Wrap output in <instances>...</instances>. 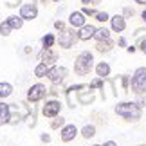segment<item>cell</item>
<instances>
[{"label": "cell", "mask_w": 146, "mask_h": 146, "mask_svg": "<svg viewBox=\"0 0 146 146\" xmlns=\"http://www.w3.org/2000/svg\"><path fill=\"white\" fill-rule=\"evenodd\" d=\"M125 15L126 16H133V9L132 7H125Z\"/></svg>", "instance_id": "cell-36"}, {"label": "cell", "mask_w": 146, "mask_h": 146, "mask_svg": "<svg viewBox=\"0 0 146 146\" xmlns=\"http://www.w3.org/2000/svg\"><path fill=\"white\" fill-rule=\"evenodd\" d=\"M69 24L72 25V29H78V27H81L87 24L85 22V15L81 13V11H74V13H70V16H69Z\"/></svg>", "instance_id": "cell-15"}, {"label": "cell", "mask_w": 146, "mask_h": 146, "mask_svg": "<svg viewBox=\"0 0 146 146\" xmlns=\"http://www.w3.org/2000/svg\"><path fill=\"white\" fill-rule=\"evenodd\" d=\"M135 103L139 105V108H144L146 106V94H143V96H137V101Z\"/></svg>", "instance_id": "cell-31"}, {"label": "cell", "mask_w": 146, "mask_h": 146, "mask_svg": "<svg viewBox=\"0 0 146 146\" xmlns=\"http://www.w3.org/2000/svg\"><path fill=\"white\" fill-rule=\"evenodd\" d=\"M40 141L42 143H50V133H45V132H43V133H40Z\"/></svg>", "instance_id": "cell-33"}, {"label": "cell", "mask_w": 146, "mask_h": 146, "mask_svg": "<svg viewBox=\"0 0 146 146\" xmlns=\"http://www.w3.org/2000/svg\"><path fill=\"white\" fill-rule=\"evenodd\" d=\"M114 45H115V42L112 40H105V42H98L96 43V50L98 52H110L112 49H114Z\"/></svg>", "instance_id": "cell-19"}, {"label": "cell", "mask_w": 146, "mask_h": 146, "mask_svg": "<svg viewBox=\"0 0 146 146\" xmlns=\"http://www.w3.org/2000/svg\"><path fill=\"white\" fill-rule=\"evenodd\" d=\"M54 27H56V29H58L60 33H61V31H65V24H63L61 20H56V22H54Z\"/></svg>", "instance_id": "cell-34"}, {"label": "cell", "mask_w": 146, "mask_h": 146, "mask_svg": "<svg viewBox=\"0 0 146 146\" xmlns=\"http://www.w3.org/2000/svg\"><path fill=\"white\" fill-rule=\"evenodd\" d=\"M61 92H65L61 85H52V87L49 88V96H50V98H56V99H58V96H60Z\"/></svg>", "instance_id": "cell-27"}, {"label": "cell", "mask_w": 146, "mask_h": 146, "mask_svg": "<svg viewBox=\"0 0 146 146\" xmlns=\"http://www.w3.org/2000/svg\"><path fill=\"white\" fill-rule=\"evenodd\" d=\"M11 121V105L5 101H0V126L9 125Z\"/></svg>", "instance_id": "cell-14"}, {"label": "cell", "mask_w": 146, "mask_h": 146, "mask_svg": "<svg viewBox=\"0 0 146 146\" xmlns=\"http://www.w3.org/2000/svg\"><path fill=\"white\" fill-rule=\"evenodd\" d=\"M11 31H13V29H11V25L7 24V20L0 24V36H9Z\"/></svg>", "instance_id": "cell-28"}, {"label": "cell", "mask_w": 146, "mask_h": 146, "mask_svg": "<svg viewBox=\"0 0 146 146\" xmlns=\"http://www.w3.org/2000/svg\"><path fill=\"white\" fill-rule=\"evenodd\" d=\"M92 69H94V54L88 52V50H81L74 60V74L87 76L90 74Z\"/></svg>", "instance_id": "cell-2"}, {"label": "cell", "mask_w": 146, "mask_h": 146, "mask_svg": "<svg viewBox=\"0 0 146 146\" xmlns=\"http://www.w3.org/2000/svg\"><path fill=\"white\" fill-rule=\"evenodd\" d=\"M114 112L126 123H137L143 117V108H139L135 101H119L114 106Z\"/></svg>", "instance_id": "cell-1"}, {"label": "cell", "mask_w": 146, "mask_h": 146, "mask_svg": "<svg viewBox=\"0 0 146 146\" xmlns=\"http://www.w3.org/2000/svg\"><path fill=\"white\" fill-rule=\"evenodd\" d=\"M80 135L83 139H92L94 135H96V125H85V126H81V130H80Z\"/></svg>", "instance_id": "cell-20"}, {"label": "cell", "mask_w": 146, "mask_h": 146, "mask_svg": "<svg viewBox=\"0 0 146 146\" xmlns=\"http://www.w3.org/2000/svg\"><path fill=\"white\" fill-rule=\"evenodd\" d=\"M49 96V88L43 85V83H35V85L29 87L27 90V101L29 103H40Z\"/></svg>", "instance_id": "cell-5"}, {"label": "cell", "mask_w": 146, "mask_h": 146, "mask_svg": "<svg viewBox=\"0 0 146 146\" xmlns=\"http://www.w3.org/2000/svg\"><path fill=\"white\" fill-rule=\"evenodd\" d=\"M96 20L101 22V24H105V22L110 20V15L106 13V11H101V13H96Z\"/></svg>", "instance_id": "cell-29"}, {"label": "cell", "mask_w": 146, "mask_h": 146, "mask_svg": "<svg viewBox=\"0 0 146 146\" xmlns=\"http://www.w3.org/2000/svg\"><path fill=\"white\" fill-rule=\"evenodd\" d=\"M13 94V85L7 81H2L0 83V101H4L5 98H9Z\"/></svg>", "instance_id": "cell-21"}, {"label": "cell", "mask_w": 146, "mask_h": 146, "mask_svg": "<svg viewBox=\"0 0 146 146\" xmlns=\"http://www.w3.org/2000/svg\"><path fill=\"white\" fill-rule=\"evenodd\" d=\"M135 4H141V5H146V0H135Z\"/></svg>", "instance_id": "cell-41"}, {"label": "cell", "mask_w": 146, "mask_h": 146, "mask_svg": "<svg viewBox=\"0 0 146 146\" xmlns=\"http://www.w3.org/2000/svg\"><path fill=\"white\" fill-rule=\"evenodd\" d=\"M88 88H90V90H96V88H99L101 92H103V88H105V80H101V78H94V80L88 83Z\"/></svg>", "instance_id": "cell-26"}, {"label": "cell", "mask_w": 146, "mask_h": 146, "mask_svg": "<svg viewBox=\"0 0 146 146\" xmlns=\"http://www.w3.org/2000/svg\"><path fill=\"white\" fill-rule=\"evenodd\" d=\"M103 146H117V143L110 139V141H105V143H103Z\"/></svg>", "instance_id": "cell-38"}, {"label": "cell", "mask_w": 146, "mask_h": 146, "mask_svg": "<svg viewBox=\"0 0 146 146\" xmlns=\"http://www.w3.org/2000/svg\"><path fill=\"white\" fill-rule=\"evenodd\" d=\"M54 43H56V36L52 35V33H47V35L42 38V45H43V49H52Z\"/></svg>", "instance_id": "cell-23"}, {"label": "cell", "mask_w": 146, "mask_h": 146, "mask_svg": "<svg viewBox=\"0 0 146 146\" xmlns=\"http://www.w3.org/2000/svg\"><path fill=\"white\" fill-rule=\"evenodd\" d=\"M67 125V121H65V117H61V115H58V117H54L52 121H50V130H61Z\"/></svg>", "instance_id": "cell-24"}, {"label": "cell", "mask_w": 146, "mask_h": 146, "mask_svg": "<svg viewBox=\"0 0 146 146\" xmlns=\"http://www.w3.org/2000/svg\"><path fill=\"white\" fill-rule=\"evenodd\" d=\"M110 25H112V31L123 33V31L126 29V20H125V16H123V15L112 16V18H110Z\"/></svg>", "instance_id": "cell-17"}, {"label": "cell", "mask_w": 146, "mask_h": 146, "mask_svg": "<svg viewBox=\"0 0 146 146\" xmlns=\"http://www.w3.org/2000/svg\"><path fill=\"white\" fill-rule=\"evenodd\" d=\"M139 47H141V50H143V52L146 54V38H144V40H143L141 43H139Z\"/></svg>", "instance_id": "cell-37"}, {"label": "cell", "mask_w": 146, "mask_h": 146, "mask_svg": "<svg viewBox=\"0 0 146 146\" xmlns=\"http://www.w3.org/2000/svg\"><path fill=\"white\" fill-rule=\"evenodd\" d=\"M78 135H80V128L76 125H72V123H67L60 130V141L61 143H72Z\"/></svg>", "instance_id": "cell-8"}, {"label": "cell", "mask_w": 146, "mask_h": 146, "mask_svg": "<svg viewBox=\"0 0 146 146\" xmlns=\"http://www.w3.org/2000/svg\"><path fill=\"white\" fill-rule=\"evenodd\" d=\"M38 58H40V61H43V63H47V65H54L56 61H58V52H56L54 49H42V52L38 54Z\"/></svg>", "instance_id": "cell-12"}, {"label": "cell", "mask_w": 146, "mask_h": 146, "mask_svg": "<svg viewBox=\"0 0 146 146\" xmlns=\"http://www.w3.org/2000/svg\"><path fill=\"white\" fill-rule=\"evenodd\" d=\"M141 16H143V22H144V24H146V9L143 11V15H141Z\"/></svg>", "instance_id": "cell-42"}, {"label": "cell", "mask_w": 146, "mask_h": 146, "mask_svg": "<svg viewBox=\"0 0 146 146\" xmlns=\"http://www.w3.org/2000/svg\"><path fill=\"white\" fill-rule=\"evenodd\" d=\"M101 2V0H88V4H92V5H98Z\"/></svg>", "instance_id": "cell-40"}, {"label": "cell", "mask_w": 146, "mask_h": 146, "mask_svg": "<svg viewBox=\"0 0 146 146\" xmlns=\"http://www.w3.org/2000/svg\"><path fill=\"white\" fill-rule=\"evenodd\" d=\"M117 45H119V47H128V43H126V38H119V40H117Z\"/></svg>", "instance_id": "cell-35"}, {"label": "cell", "mask_w": 146, "mask_h": 146, "mask_svg": "<svg viewBox=\"0 0 146 146\" xmlns=\"http://www.w3.org/2000/svg\"><path fill=\"white\" fill-rule=\"evenodd\" d=\"M81 13L85 15V16H96L98 11H94L92 7H83V9H81Z\"/></svg>", "instance_id": "cell-32"}, {"label": "cell", "mask_w": 146, "mask_h": 146, "mask_svg": "<svg viewBox=\"0 0 146 146\" xmlns=\"http://www.w3.org/2000/svg\"><path fill=\"white\" fill-rule=\"evenodd\" d=\"M135 38H137V42L141 43L144 38H146V29H137L135 31Z\"/></svg>", "instance_id": "cell-30"}, {"label": "cell", "mask_w": 146, "mask_h": 146, "mask_svg": "<svg viewBox=\"0 0 146 146\" xmlns=\"http://www.w3.org/2000/svg\"><path fill=\"white\" fill-rule=\"evenodd\" d=\"M92 146H103V144H92Z\"/></svg>", "instance_id": "cell-43"}, {"label": "cell", "mask_w": 146, "mask_h": 146, "mask_svg": "<svg viewBox=\"0 0 146 146\" xmlns=\"http://www.w3.org/2000/svg\"><path fill=\"white\" fill-rule=\"evenodd\" d=\"M94 38H96V42L110 40V31L106 29V27H99V29H96V35H94Z\"/></svg>", "instance_id": "cell-22"}, {"label": "cell", "mask_w": 146, "mask_h": 146, "mask_svg": "<svg viewBox=\"0 0 146 146\" xmlns=\"http://www.w3.org/2000/svg\"><path fill=\"white\" fill-rule=\"evenodd\" d=\"M94 70H96V76L101 78V80H106V78L110 76V72H112V67L108 61H99V63L94 67Z\"/></svg>", "instance_id": "cell-16"}, {"label": "cell", "mask_w": 146, "mask_h": 146, "mask_svg": "<svg viewBox=\"0 0 146 146\" xmlns=\"http://www.w3.org/2000/svg\"><path fill=\"white\" fill-rule=\"evenodd\" d=\"M112 87L115 88V96H117V88H121L125 94H128V92H130V76L123 74L119 78H115V80L112 81Z\"/></svg>", "instance_id": "cell-10"}, {"label": "cell", "mask_w": 146, "mask_h": 146, "mask_svg": "<svg viewBox=\"0 0 146 146\" xmlns=\"http://www.w3.org/2000/svg\"><path fill=\"white\" fill-rule=\"evenodd\" d=\"M56 42L60 43L61 49H70V47H74L76 42H78V33L74 29H65V31L60 33V36L56 38Z\"/></svg>", "instance_id": "cell-7"}, {"label": "cell", "mask_w": 146, "mask_h": 146, "mask_svg": "<svg viewBox=\"0 0 146 146\" xmlns=\"http://www.w3.org/2000/svg\"><path fill=\"white\" fill-rule=\"evenodd\" d=\"M67 76H69V69H67V67L52 65L50 70H49V74H47V80L52 83V85H61V83L67 80Z\"/></svg>", "instance_id": "cell-6"}, {"label": "cell", "mask_w": 146, "mask_h": 146, "mask_svg": "<svg viewBox=\"0 0 146 146\" xmlns=\"http://www.w3.org/2000/svg\"><path fill=\"white\" fill-rule=\"evenodd\" d=\"M126 50L132 54V52H135V50H137V47H133V45H128V47H126Z\"/></svg>", "instance_id": "cell-39"}, {"label": "cell", "mask_w": 146, "mask_h": 146, "mask_svg": "<svg viewBox=\"0 0 146 146\" xmlns=\"http://www.w3.org/2000/svg\"><path fill=\"white\" fill-rule=\"evenodd\" d=\"M96 29L98 27H94V25H90V24H85L80 29V33H78V40H81V42H88V40H92L94 38V35H96Z\"/></svg>", "instance_id": "cell-13"}, {"label": "cell", "mask_w": 146, "mask_h": 146, "mask_svg": "<svg viewBox=\"0 0 146 146\" xmlns=\"http://www.w3.org/2000/svg\"><path fill=\"white\" fill-rule=\"evenodd\" d=\"M49 70H50V67L47 63H43V61H40L36 67H35V78H38V80H42V78H45L49 74Z\"/></svg>", "instance_id": "cell-18"}, {"label": "cell", "mask_w": 146, "mask_h": 146, "mask_svg": "<svg viewBox=\"0 0 146 146\" xmlns=\"http://www.w3.org/2000/svg\"><path fill=\"white\" fill-rule=\"evenodd\" d=\"M137 146H146V144H137Z\"/></svg>", "instance_id": "cell-44"}, {"label": "cell", "mask_w": 146, "mask_h": 146, "mask_svg": "<svg viewBox=\"0 0 146 146\" xmlns=\"http://www.w3.org/2000/svg\"><path fill=\"white\" fill-rule=\"evenodd\" d=\"M52 2H60V0H52Z\"/></svg>", "instance_id": "cell-45"}, {"label": "cell", "mask_w": 146, "mask_h": 146, "mask_svg": "<svg viewBox=\"0 0 146 146\" xmlns=\"http://www.w3.org/2000/svg\"><path fill=\"white\" fill-rule=\"evenodd\" d=\"M94 99H96V94H94V90L88 88V85L83 90L78 92V103L80 105H90V103H94Z\"/></svg>", "instance_id": "cell-11"}, {"label": "cell", "mask_w": 146, "mask_h": 146, "mask_svg": "<svg viewBox=\"0 0 146 146\" xmlns=\"http://www.w3.org/2000/svg\"><path fill=\"white\" fill-rule=\"evenodd\" d=\"M38 16V7L35 4H24L20 7V18L22 20H35Z\"/></svg>", "instance_id": "cell-9"}, {"label": "cell", "mask_w": 146, "mask_h": 146, "mask_svg": "<svg viewBox=\"0 0 146 146\" xmlns=\"http://www.w3.org/2000/svg\"><path fill=\"white\" fill-rule=\"evenodd\" d=\"M7 24L11 25V29H20V27L24 25V20L20 18V15L18 16L13 15V16H9V18H7Z\"/></svg>", "instance_id": "cell-25"}, {"label": "cell", "mask_w": 146, "mask_h": 146, "mask_svg": "<svg viewBox=\"0 0 146 146\" xmlns=\"http://www.w3.org/2000/svg\"><path fill=\"white\" fill-rule=\"evenodd\" d=\"M61 108H63V103L56 98L45 99V103L42 105V115L47 117V119H54L61 114Z\"/></svg>", "instance_id": "cell-4"}, {"label": "cell", "mask_w": 146, "mask_h": 146, "mask_svg": "<svg viewBox=\"0 0 146 146\" xmlns=\"http://www.w3.org/2000/svg\"><path fill=\"white\" fill-rule=\"evenodd\" d=\"M130 90L135 94V96L146 94V67L135 69L133 76L130 78Z\"/></svg>", "instance_id": "cell-3"}]
</instances>
